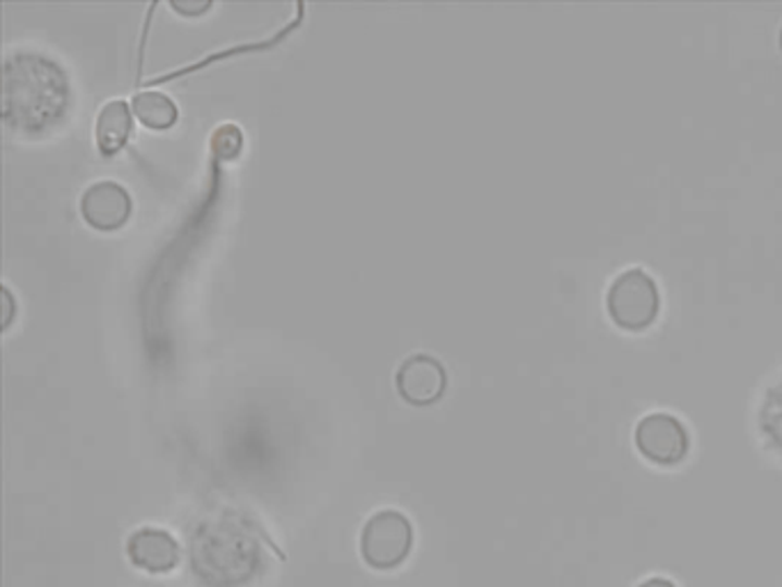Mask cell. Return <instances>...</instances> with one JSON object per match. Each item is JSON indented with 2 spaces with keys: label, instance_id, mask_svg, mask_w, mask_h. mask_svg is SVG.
<instances>
[{
  "label": "cell",
  "instance_id": "obj_1",
  "mask_svg": "<svg viewBox=\"0 0 782 587\" xmlns=\"http://www.w3.org/2000/svg\"><path fill=\"white\" fill-rule=\"evenodd\" d=\"M72 103V83L58 62L37 51L5 60L3 115L21 134H45L62 122Z\"/></svg>",
  "mask_w": 782,
  "mask_h": 587
},
{
  "label": "cell",
  "instance_id": "obj_13",
  "mask_svg": "<svg viewBox=\"0 0 782 587\" xmlns=\"http://www.w3.org/2000/svg\"><path fill=\"white\" fill-rule=\"evenodd\" d=\"M638 587H678V583L666 578V576H649Z\"/></svg>",
  "mask_w": 782,
  "mask_h": 587
},
{
  "label": "cell",
  "instance_id": "obj_7",
  "mask_svg": "<svg viewBox=\"0 0 782 587\" xmlns=\"http://www.w3.org/2000/svg\"><path fill=\"white\" fill-rule=\"evenodd\" d=\"M134 200L126 188L113 179H101L86 188L80 214L97 229H117L132 218Z\"/></svg>",
  "mask_w": 782,
  "mask_h": 587
},
{
  "label": "cell",
  "instance_id": "obj_12",
  "mask_svg": "<svg viewBox=\"0 0 782 587\" xmlns=\"http://www.w3.org/2000/svg\"><path fill=\"white\" fill-rule=\"evenodd\" d=\"M171 8L175 12H179V14H186V16H198V14L207 12L211 8V3H209V0H204V3H202V0H198V3H191V0H184V3H182V0H173Z\"/></svg>",
  "mask_w": 782,
  "mask_h": 587
},
{
  "label": "cell",
  "instance_id": "obj_6",
  "mask_svg": "<svg viewBox=\"0 0 782 587\" xmlns=\"http://www.w3.org/2000/svg\"><path fill=\"white\" fill-rule=\"evenodd\" d=\"M395 384L399 395L405 397L409 404L427 407L434 404L438 397L446 392L448 374L436 359L427 353H415L411 359L399 365Z\"/></svg>",
  "mask_w": 782,
  "mask_h": 587
},
{
  "label": "cell",
  "instance_id": "obj_2",
  "mask_svg": "<svg viewBox=\"0 0 782 587\" xmlns=\"http://www.w3.org/2000/svg\"><path fill=\"white\" fill-rule=\"evenodd\" d=\"M191 567L209 587H239L260 567V544L235 519H209L194 533Z\"/></svg>",
  "mask_w": 782,
  "mask_h": 587
},
{
  "label": "cell",
  "instance_id": "obj_10",
  "mask_svg": "<svg viewBox=\"0 0 782 587\" xmlns=\"http://www.w3.org/2000/svg\"><path fill=\"white\" fill-rule=\"evenodd\" d=\"M134 113L138 115V120L145 124V127H150L154 132H163V129H171L173 124L177 122V103L167 97L165 92H159V90H145V92H138L134 97Z\"/></svg>",
  "mask_w": 782,
  "mask_h": 587
},
{
  "label": "cell",
  "instance_id": "obj_5",
  "mask_svg": "<svg viewBox=\"0 0 782 587\" xmlns=\"http://www.w3.org/2000/svg\"><path fill=\"white\" fill-rule=\"evenodd\" d=\"M638 452L657 466H678L691 450L688 427L670 411L645 413L633 429Z\"/></svg>",
  "mask_w": 782,
  "mask_h": 587
},
{
  "label": "cell",
  "instance_id": "obj_14",
  "mask_svg": "<svg viewBox=\"0 0 782 587\" xmlns=\"http://www.w3.org/2000/svg\"><path fill=\"white\" fill-rule=\"evenodd\" d=\"M3 299H5V320H3V328H10L12 317H14V303H12V291L8 287H3Z\"/></svg>",
  "mask_w": 782,
  "mask_h": 587
},
{
  "label": "cell",
  "instance_id": "obj_8",
  "mask_svg": "<svg viewBox=\"0 0 782 587\" xmlns=\"http://www.w3.org/2000/svg\"><path fill=\"white\" fill-rule=\"evenodd\" d=\"M126 555L147 574H171L179 564L177 539L157 526L138 528L126 541Z\"/></svg>",
  "mask_w": 782,
  "mask_h": 587
},
{
  "label": "cell",
  "instance_id": "obj_3",
  "mask_svg": "<svg viewBox=\"0 0 782 587\" xmlns=\"http://www.w3.org/2000/svg\"><path fill=\"white\" fill-rule=\"evenodd\" d=\"M606 308L610 320L624 330H643L659 314V285L645 268L629 266L610 280L606 289Z\"/></svg>",
  "mask_w": 782,
  "mask_h": 587
},
{
  "label": "cell",
  "instance_id": "obj_11",
  "mask_svg": "<svg viewBox=\"0 0 782 587\" xmlns=\"http://www.w3.org/2000/svg\"><path fill=\"white\" fill-rule=\"evenodd\" d=\"M241 147H244V134L237 124H223V127H219L214 136H211V150H214V154L223 161L239 157Z\"/></svg>",
  "mask_w": 782,
  "mask_h": 587
},
{
  "label": "cell",
  "instance_id": "obj_4",
  "mask_svg": "<svg viewBox=\"0 0 782 587\" xmlns=\"http://www.w3.org/2000/svg\"><path fill=\"white\" fill-rule=\"evenodd\" d=\"M411 547L413 526L397 510H378L361 530V555L376 572H393L405 564Z\"/></svg>",
  "mask_w": 782,
  "mask_h": 587
},
{
  "label": "cell",
  "instance_id": "obj_9",
  "mask_svg": "<svg viewBox=\"0 0 782 587\" xmlns=\"http://www.w3.org/2000/svg\"><path fill=\"white\" fill-rule=\"evenodd\" d=\"M134 109L124 99L103 103L97 115V145L103 154H115L134 132Z\"/></svg>",
  "mask_w": 782,
  "mask_h": 587
}]
</instances>
